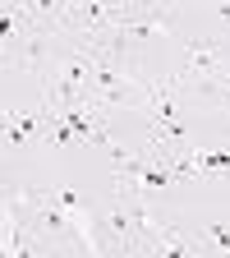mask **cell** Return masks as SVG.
Wrapping results in <instances>:
<instances>
[{
    "instance_id": "2",
    "label": "cell",
    "mask_w": 230,
    "mask_h": 258,
    "mask_svg": "<svg viewBox=\"0 0 230 258\" xmlns=\"http://www.w3.org/2000/svg\"><path fill=\"white\" fill-rule=\"evenodd\" d=\"M180 46H184V51H180V64L171 70V79H175L180 88H184L189 79H212V74L230 70V64H225V42H221V37L198 32V37H184Z\"/></svg>"
},
{
    "instance_id": "1",
    "label": "cell",
    "mask_w": 230,
    "mask_h": 258,
    "mask_svg": "<svg viewBox=\"0 0 230 258\" xmlns=\"http://www.w3.org/2000/svg\"><path fill=\"white\" fill-rule=\"evenodd\" d=\"M92 221H97V231L106 235V244L111 249H120V253H134V258H143V231H138V221H134V208H129V199L115 189L111 199L92 212Z\"/></svg>"
},
{
    "instance_id": "3",
    "label": "cell",
    "mask_w": 230,
    "mask_h": 258,
    "mask_svg": "<svg viewBox=\"0 0 230 258\" xmlns=\"http://www.w3.org/2000/svg\"><path fill=\"white\" fill-rule=\"evenodd\" d=\"M207 244H216L221 253H230V221H216L212 231H207Z\"/></svg>"
}]
</instances>
